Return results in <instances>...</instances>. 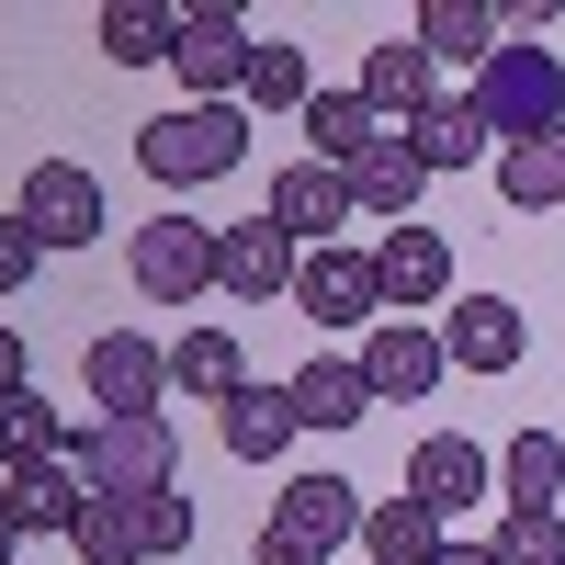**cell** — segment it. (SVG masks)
<instances>
[{
    "label": "cell",
    "instance_id": "1",
    "mask_svg": "<svg viewBox=\"0 0 565 565\" xmlns=\"http://www.w3.org/2000/svg\"><path fill=\"white\" fill-rule=\"evenodd\" d=\"M238 159H249V114H238V103H170V114L136 125V170L170 181V193H193V181H226Z\"/></svg>",
    "mask_w": 565,
    "mask_h": 565
},
{
    "label": "cell",
    "instance_id": "2",
    "mask_svg": "<svg viewBox=\"0 0 565 565\" xmlns=\"http://www.w3.org/2000/svg\"><path fill=\"white\" fill-rule=\"evenodd\" d=\"M362 487L351 476H295L271 498V521H260V565H328L340 543H362Z\"/></svg>",
    "mask_w": 565,
    "mask_h": 565
},
{
    "label": "cell",
    "instance_id": "3",
    "mask_svg": "<svg viewBox=\"0 0 565 565\" xmlns=\"http://www.w3.org/2000/svg\"><path fill=\"white\" fill-rule=\"evenodd\" d=\"M68 463L90 498H159L181 476V441L170 418H90V430H68Z\"/></svg>",
    "mask_w": 565,
    "mask_h": 565
},
{
    "label": "cell",
    "instance_id": "4",
    "mask_svg": "<svg viewBox=\"0 0 565 565\" xmlns=\"http://www.w3.org/2000/svg\"><path fill=\"white\" fill-rule=\"evenodd\" d=\"M476 114H487V136H554L565 125V57L554 45H498V57L476 68Z\"/></svg>",
    "mask_w": 565,
    "mask_h": 565
},
{
    "label": "cell",
    "instance_id": "5",
    "mask_svg": "<svg viewBox=\"0 0 565 565\" xmlns=\"http://www.w3.org/2000/svg\"><path fill=\"white\" fill-rule=\"evenodd\" d=\"M125 271H136V295L148 306H193L204 282H215V226L204 215H148L125 238Z\"/></svg>",
    "mask_w": 565,
    "mask_h": 565
},
{
    "label": "cell",
    "instance_id": "6",
    "mask_svg": "<svg viewBox=\"0 0 565 565\" xmlns=\"http://www.w3.org/2000/svg\"><path fill=\"white\" fill-rule=\"evenodd\" d=\"M12 215L34 226V249H45V260H57V249H90V238L114 226V215H103V181H90L79 159H34V170H23V204H12Z\"/></svg>",
    "mask_w": 565,
    "mask_h": 565
},
{
    "label": "cell",
    "instance_id": "7",
    "mask_svg": "<svg viewBox=\"0 0 565 565\" xmlns=\"http://www.w3.org/2000/svg\"><path fill=\"white\" fill-rule=\"evenodd\" d=\"M249 57H260L249 12H226V0L181 12V45H170V68H181V90H193V103H226V90H249Z\"/></svg>",
    "mask_w": 565,
    "mask_h": 565
},
{
    "label": "cell",
    "instance_id": "8",
    "mask_svg": "<svg viewBox=\"0 0 565 565\" xmlns=\"http://www.w3.org/2000/svg\"><path fill=\"white\" fill-rule=\"evenodd\" d=\"M295 317L317 328H385V282H373V249H306L295 260Z\"/></svg>",
    "mask_w": 565,
    "mask_h": 565
},
{
    "label": "cell",
    "instance_id": "9",
    "mask_svg": "<svg viewBox=\"0 0 565 565\" xmlns=\"http://www.w3.org/2000/svg\"><path fill=\"white\" fill-rule=\"evenodd\" d=\"M79 373H90V407L103 418H159V396H170V351L136 340V328H103L79 351Z\"/></svg>",
    "mask_w": 565,
    "mask_h": 565
},
{
    "label": "cell",
    "instance_id": "10",
    "mask_svg": "<svg viewBox=\"0 0 565 565\" xmlns=\"http://www.w3.org/2000/svg\"><path fill=\"white\" fill-rule=\"evenodd\" d=\"M362 385H373V407H418V396H430L441 385V328H418V317H385V328H362Z\"/></svg>",
    "mask_w": 565,
    "mask_h": 565
},
{
    "label": "cell",
    "instance_id": "11",
    "mask_svg": "<svg viewBox=\"0 0 565 565\" xmlns=\"http://www.w3.org/2000/svg\"><path fill=\"white\" fill-rule=\"evenodd\" d=\"M487 487H498V452H487V441H463V430H430V441L407 452V498L430 509L441 532H452V521H463V509H476Z\"/></svg>",
    "mask_w": 565,
    "mask_h": 565
},
{
    "label": "cell",
    "instance_id": "12",
    "mask_svg": "<svg viewBox=\"0 0 565 565\" xmlns=\"http://www.w3.org/2000/svg\"><path fill=\"white\" fill-rule=\"evenodd\" d=\"M521 351H532V328L509 295H452L441 306V362L452 373H521Z\"/></svg>",
    "mask_w": 565,
    "mask_h": 565
},
{
    "label": "cell",
    "instance_id": "13",
    "mask_svg": "<svg viewBox=\"0 0 565 565\" xmlns=\"http://www.w3.org/2000/svg\"><path fill=\"white\" fill-rule=\"evenodd\" d=\"M351 215H362V204H351V170H328V159H295V170L271 181V226H282L295 249H340Z\"/></svg>",
    "mask_w": 565,
    "mask_h": 565
},
{
    "label": "cell",
    "instance_id": "14",
    "mask_svg": "<svg viewBox=\"0 0 565 565\" xmlns=\"http://www.w3.org/2000/svg\"><path fill=\"white\" fill-rule=\"evenodd\" d=\"M295 238H282L271 215H249V226H215V295H238V306H271V295H295Z\"/></svg>",
    "mask_w": 565,
    "mask_h": 565
},
{
    "label": "cell",
    "instance_id": "15",
    "mask_svg": "<svg viewBox=\"0 0 565 565\" xmlns=\"http://www.w3.org/2000/svg\"><path fill=\"white\" fill-rule=\"evenodd\" d=\"M373 282H385V317L452 306V238H441V226H385V249H373Z\"/></svg>",
    "mask_w": 565,
    "mask_h": 565
},
{
    "label": "cell",
    "instance_id": "16",
    "mask_svg": "<svg viewBox=\"0 0 565 565\" xmlns=\"http://www.w3.org/2000/svg\"><path fill=\"white\" fill-rule=\"evenodd\" d=\"M351 90H362L385 125H418V114L441 103V68H430V45L407 34V45H362V79H351Z\"/></svg>",
    "mask_w": 565,
    "mask_h": 565
},
{
    "label": "cell",
    "instance_id": "17",
    "mask_svg": "<svg viewBox=\"0 0 565 565\" xmlns=\"http://www.w3.org/2000/svg\"><path fill=\"white\" fill-rule=\"evenodd\" d=\"M295 430H306V418H295V385H238V396L215 407V441L238 452V463H282Z\"/></svg>",
    "mask_w": 565,
    "mask_h": 565
},
{
    "label": "cell",
    "instance_id": "18",
    "mask_svg": "<svg viewBox=\"0 0 565 565\" xmlns=\"http://www.w3.org/2000/svg\"><path fill=\"white\" fill-rule=\"evenodd\" d=\"M79 509H90L79 463H12L0 476V521L12 532H79Z\"/></svg>",
    "mask_w": 565,
    "mask_h": 565
},
{
    "label": "cell",
    "instance_id": "19",
    "mask_svg": "<svg viewBox=\"0 0 565 565\" xmlns=\"http://www.w3.org/2000/svg\"><path fill=\"white\" fill-rule=\"evenodd\" d=\"M418 193H430V170H418V148L385 125V136L351 159V204H362V215H385V226H407V215H418Z\"/></svg>",
    "mask_w": 565,
    "mask_h": 565
},
{
    "label": "cell",
    "instance_id": "20",
    "mask_svg": "<svg viewBox=\"0 0 565 565\" xmlns=\"http://www.w3.org/2000/svg\"><path fill=\"white\" fill-rule=\"evenodd\" d=\"M407 136V148H418V170H476V148H487V114H476V90H441V103L430 114H418V125H396Z\"/></svg>",
    "mask_w": 565,
    "mask_h": 565
},
{
    "label": "cell",
    "instance_id": "21",
    "mask_svg": "<svg viewBox=\"0 0 565 565\" xmlns=\"http://www.w3.org/2000/svg\"><path fill=\"white\" fill-rule=\"evenodd\" d=\"M282 385H295V418H306V430H351V418L373 407V385H362V362H340V351H317V362H295V373H282Z\"/></svg>",
    "mask_w": 565,
    "mask_h": 565
},
{
    "label": "cell",
    "instance_id": "22",
    "mask_svg": "<svg viewBox=\"0 0 565 565\" xmlns=\"http://www.w3.org/2000/svg\"><path fill=\"white\" fill-rule=\"evenodd\" d=\"M498 34H509V12H498V0H418V45H430V68L441 57H498Z\"/></svg>",
    "mask_w": 565,
    "mask_h": 565
},
{
    "label": "cell",
    "instance_id": "23",
    "mask_svg": "<svg viewBox=\"0 0 565 565\" xmlns=\"http://www.w3.org/2000/svg\"><path fill=\"white\" fill-rule=\"evenodd\" d=\"M441 543H452V532H441V521H430V509H418L407 487L362 509V554H373V565H430Z\"/></svg>",
    "mask_w": 565,
    "mask_h": 565
},
{
    "label": "cell",
    "instance_id": "24",
    "mask_svg": "<svg viewBox=\"0 0 565 565\" xmlns=\"http://www.w3.org/2000/svg\"><path fill=\"white\" fill-rule=\"evenodd\" d=\"M373 136H385V114H373L362 90H317L306 103V159H328V170H351Z\"/></svg>",
    "mask_w": 565,
    "mask_h": 565
},
{
    "label": "cell",
    "instance_id": "25",
    "mask_svg": "<svg viewBox=\"0 0 565 565\" xmlns=\"http://www.w3.org/2000/svg\"><path fill=\"white\" fill-rule=\"evenodd\" d=\"M498 193L521 215H554L565 204V125L554 136H521V148H498Z\"/></svg>",
    "mask_w": 565,
    "mask_h": 565
},
{
    "label": "cell",
    "instance_id": "26",
    "mask_svg": "<svg viewBox=\"0 0 565 565\" xmlns=\"http://www.w3.org/2000/svg\"><path fill=\"white\" fill-rule=\"evenodd\" d=\"M249 385V362H238V340H226V328H193V340L170 351V396H204V407H226Z\"/></svg>",
    "mask_w": 565,
    "mask_h": 565
},
{
    "label": "cell",
    "instance_id": "27",
    "mask_svg": "<svg viewBox=\"0 0 565 565\" xmlns=\"http://www.w3.org/2000/svg\"><path fill=\"white\" fill-rule=\"evenodd\" d=\"M170 45H181L170 0H103V57L114 68H148V57H170Z\"/></svg>",
    "mask_w": 565,
    "mask_h": 565
},
{
    "label": "cell",
    "instance_id": "28",
    "mask_svg": "<svg viewBox=\"0 0 565 565\" xmlns=\"http://www.w3.org/2000/svg\"><path fill=\"white\" fill-rule=\"evenodd\" d=\"M68 543H79V565H148V498H90Z\"/></svg>",
    "mask_w": 565,
    "mask_h": 565
},
{
    "label": "cell",
    "instance_id": "29",
    "mask_svg": "<svg viewBox=\"0 0 565 565\" xmlns=\"http://www.w3.org/2000/svg\"><path fill=\"white\" fill-rule=\"evenodd\" d=\"M498 487H509V509H554V498H565V441H554V430L498 441Z\"/></svg>",
    "mask_w": 565,
    "mask_h": 565
},
{
    "label": "cell",
    "instance_id": "30",
    "mask_svg": "<svg viewBox=\"0 0 565 565\" xmlns=\"http://www.w3.org/2000/svg\"><path fill=\"white\" fill-rule=\"evenodd\" d=\"M0 463H68V430H57V407H45L34 385L0 396Z\"/></svg>",
    "mask_w": 565,
    "mask_h": 565
},
{
    "label": "cell",
    "instance_id": "31",
    "mask_svg": "<svg viewBox=\"0 0 565 565\" xmlns=\"http://www.w3.org/2000/svg\"><path fill=\"white\" fill-rule=\"evenodd\" d=\"M238 103H249V114H306V103H317V68H306V45H260Z\"/></svg>",
    "mask_w": 565,
    "mask_h": 565
},
{
    "label": "cell",
    "instance_id": "32",
    "mask_svg": "<svg viewBox=\"0 0 565 565\" xmlns=\"http://www.w3.org/2000/svg\"><path fill=\"white\" fill-rule=\"evenodd\" d=\"M487 543H498V565H565V509H509Z\"/></svg>",
    "mask_w": 565,
    "mask_h": 565
},
{
    "label": "cell",
    "instance_id": "33",
    "mask_svg": "<svg viewBox=\"0 0 565 565\" xmlns=\"http://www.w3.org/2000/svg\"><path fill=\"white\" fill-rule=\"evenodd\" d=\"M193 532H204V521H193V498H181V487H159V498H148V565L193 554Z\"/></svg>",
    "mask_w": 565,
    "mask_h": 565
},
{
    "label": "cell",
    "instance_id": "34",
    "mask_svg": "<svg viewBox=\"0 0 565 565\" xmlns=\"http://www.w3.org/2000/svg\"><path fill=\"white\" fill-rule=\"evenodd\" d=\"M34 271H45V249H34V226H23V215H0V295H23Z\"/></svg>",
    "mask_w": 565,
    "mask_h": 565
},
{
    "label": "cell",
    "instance_id": "35",
    "mask_svg": "<svg viewBox=\"0 0 565 565\" xmlns=\"http://www.w3.org/2000/svg\"><path fill=\"white\" fill-rule=\"evenodd\" d=\"M430 565H498V543H441Z\"/></svg>",
    "mask_w": 565,
    "mask_h": 565
},
{
    "label": "cell",
    "instance_id": "36",
    "mask_svg": "<svg viewBox=\"0 0 565 565\" xmlns=\"http://www.w3.org/2000/svg\"><path fill=\"white\" fill-rule=\"evenodd\" d=\"M23 385V340H12V328H0V396H12Z\"/></svg>",
    "mask_w": 565,
    "mask_h": 565
},
{
    "label": "cell",
    "instance_id": "37",
    "mask_svg": "<svg viewBox=\"0 0 565 565\" xmlns=\"http://www.w3.org/2000/svg\"><path fill=\"white\" fill-rule=\"evenodd\" d=\"M0 565H23V532H12V521H0Z\"/></svg>",
    "mask_w": 565,
    "mask_h": 565
},
{
    "label": "cell",
    "instance_id": "38",
    "mask_svg": "<svg viewBox=\"0 0 565 565\" xmlns=\"http://www.w3.org/2000/svg\"><path fill=\"white\" fill-rule=\"evenodd\" d=\"M0 476H12V463H0Z\"/></svg>",
    "mask_w": 565,
    "mask_h": 565
}]
</instances>
